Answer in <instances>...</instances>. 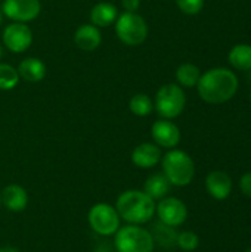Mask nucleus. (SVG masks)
Wrapping results in <instances>:
<instances>
[{
	"instance_id": "f257e3e1",
	"label": "nucleus",
	"mask_w": 251,
	"mask_h": 252,
	"mask_svg": "<svg viewBox=\"0 0 251 252\" xmlns=\"http://www.w3.org/2000/svg\"><path fill=\"white\" fill-rule=\"evenodd\" d=\"M238 77L228 68H212L200 77L197 84L200 97L210 105L231 100L238 92Z\"/></svg>"
},
{
	"instance_id": "f03ea898",
	"label": "nucleus",
	"mask_w": 251,
	"mask_h": 252,
	"mask_svg": "<svg viewBox=\"0 0 251 252\" xmlns=\"http://www.w3.org/2000/svg\"><path fill=\"white\" fill-rule=\"evenodd\" d=\"M155 201L143 190L129 189L120 193L115 201V210L121 220L129 224H145L155 216Z\"/></svg>"
},
{
	"instance_id": "7ed1b4c3",
	"label": "nucleus",
	"mask_w": 251,
	"mask_h": 252,
	"mask_svg": "<svg viewBox=\"0 0 251 252\" xmlns=\"http://www.w3.org/2000/svg\"><path fill=\"white\" fill-rule=\"evenodd\" d=\"M163 174L167 177L172 186L183 188L188 186L195 176V164L192 158L179 149H170L161 157Z\"/></svg>"
},
{
	"instance_id": "20e7f679",
	"label": "nucleus",
	"mask_w": 251,
	"mask_h": 252,
	"mask_svg": "<svg viewBox=\"0 0 251 252\" xmlns=\"http://www.w3.org/2000/svg\"><path fill=\"white\" fill-rule=\"evenodd\" d=\"M114 247L117 252H154L155 242L148 229L138 224H127L114 235Z\"/></svg>"
},
{
	"instance_id": "39448f33",
	"label": "nucleus",
	"mask_w": 251,
	"mask_h": 252,
	"mask_svg": "<svg viewBox=\"0 0 251 252\" xmlns=\"http://www.w3.org/2000/svg\"><path fill=\"white\" fill-rule=\"evenodd\" d=\"M186 105V96L179 84L169 83L160 87L155 96L154 108L157 114L164 120H173L179 117Z\"/></svg>"
},
{
	"instance_id": "423d86ee",
	"label": "nucleus",
	"mask_w": 251,
	"mask_h": 252,
	"mask_svg": "<svg viewBox=\"0 0 251 252\" xmlns=\"http://www.w3.org/2000/svg\"><path fill=\"white\" fill-rule=\"evenodd\" d=\"M87 221L90 229L102 238L114 236L121 227V219L115 207L107 202H98L92 205L87 214Z\"/></svg>"
},
{
	"instance_id": "0eeeda50",
	"label": "nucleus",
	"mask_w": 251,
	"mask_h": 252,
	"mask_svg": "<svg viewBox=\"0 0 251 252\" xmlns=\"http://www.w3.org/2000/svg\"><path fill=\"white\" fill-rule=\"evenodd\" d=\"M114 24L117 37L127 46H139L148 37L146 21L136 12H123Z\"/></svg>"
},
{
	"instance_id": "6e6552de",
	"label": "nucleus",
	"mask_w": 251,
	"mask_h": 252,
	"mask_svg": "<svg viewBox=\"0 0 251 252\" xmlns=\"http://www.w3.org/2000/svg\"><path fill=\"white\" fill-rule=\"evenodd\" d=\"M155 214L158 221L170 227L182 226L188 219V208L183 201L175 196H166L155 205Z\"/></svg>"
},
{
	"instance_id": "1a4fd4ad",
	"label": "nucleus",
	"mask_w": 251,
	"mask_h": 252,
	"mask_svg": "<svg viewBox=\"0 0 251 252\" xmlns=\"http://www.w3.org/2000/svg\"><path fill=\"white\" fill-rule=\"evenodd\" d=\"M40 0H4L1 13L13 22H30L40 15Z\"/></svg>"
},
{
	"instance_id": "9d476101",
	"label": "nucleus",
	"mask_w": 251,
	"mask_h": 252,
	"mask_svg": "<svg viewBox=\"0 0 251 252\" xmlns=\"http://www.w3.org/2000/svg\"><path fill=\"white\" fill-rule=\"evenodd\" d=\"M3 44L13 53L25 52L33 43V32L30 27L24 22L9 24L3 30Z\"/></svg>"
},
{
	"instance_id": "9b49d317",
	"label": "nucleus",
	"mask_w": 251,
	"mask_h": 252,
	"mask_svg": "<svg viewBox=\"0 0 251 252\" xmlns=\"http://www.w3.org/2000/svg\"><path fill=\"white\" fill-rule=\"evenodd\" d=\"M151 137L157 146L175 149L180 142V130L172 120H158L151 127Z\"/></svg>"
},
{
	"instance_id": "f8f14e48",
	"label": "nucleus",
	"mask_w": 251,
	"mask_h": 252,
	"mask_svg": "<svg viewBox=\"0 0 251 252\" xmlns=\"http://www.w3.org/2000/svg\"><path fill=\"white\" fill-rule=\"evenodd\" d=\"M206 189L215 199L223 201L232 192V179L226 171L215 170L206 177Z\"/></svg>"
},
{
	"instance_id": "ddd939ff",
	"label": "nucleus",
	"mask_w": 251,
	"mask_h": 252,
	"mask_svg": "<svg viewBox=\"0 0 251 252\" xmlns=\"http://www.w3.org/2000/svg\"><path fill=\"white\" fill-rule=\"evenodd\" d=\"M161 161V149L155 143L143 142L132 152V162L138 168H152Z\"/></svg>"
},
{
	"instance_id": "4468645a",
	"label": "nucleus",
	"mask_w": 251,
	"mask_h": 252,
	"mask_svg": "<svg viewBox=\"0 0 251 252\" xmlns=\"http://www.w3.org/2000/svg\"><path fill=\"white\" fill-rule=\"evenodd\" d=\"M1 205L12 213H21L28 205V192L19 185H7L1 190Z\"/></svg>"
},
{
	"instance_id": "2eb2a0df",
	"label": "nucleus",
	"mask_w": 251,
	"mask_h": 252,
	"mask_svg": "<svg viewBox=\"0 0 251 252\" xmlns=\"http://www.w3.org/2000/svg\"><path fill=\"white\" fill-rule=\"evenodd\" d=\"M102 41V34L98 27L93 24H83L77 28L74 34V43L78 49L92 52L96 50L101 46Z\"/></svg>"
},
{
	"instance_id": "dca6fc26",
	"label": "nucleus",
	"mask_w": 251,
	"mask_h": 252,
	"mask_svg": "<svg viewBox=\"0 0 251 252\" xmlns=\"http://www.w3.org/2000/svg\"><path fill=\"white\" fill-rule=\"evenodd\" d=\"M16 71L19 78L25 80L27 83H38L46 77V65L37 58H27L21 61Z\"/></svg>"
},
{
	"instance_id": "f3484780",
	"label": "nucleus",
	"mask_w": 251,
	"mask_h": 252,
	"mask_svg": "<svg viewBox=\"0 0 251 252\" xmlns=\"http://www.w3.org/2000/svg\"><path fill=\"white\" fill-rule=\"evenodd\" d=\"M117 18H118V9L108 1L96 3L90 10V22L98 28L114 24Z\"/></svg>"
},
{
	"instance_id": "a211bd4d",
	"label": "nucleus",
	"mask_w": 251,
	"mask_h": 252,
	"mask_svg": "<svg viewBox=\"0 0 251 252\" xmlns=\"http://www.w3.org/2000/svg\"><path fill=\"white\" fill-rule=\"evenodd\" d=\"M170 189H172V185L164 174H152L151 177L146 179L143 185V192L148 196H151L154 201H160L166 198Z\"/></svg>"
},
{
	"instance_id": "6ab92c4d",
	"label": "nucleus",
	"mask_w": 251,
	"mask_h": 252,
	"mask_svg": "<svg viewBox=\"0 0 251 252\" xmlns=\"http://www.w3.org/2000/svg\"><path fill=\"white\" fill-rule=\"evenodd\" d=\"M228 61L232 68L238 71H250L251 69V44H235L228 55Z\"/></svg>"
},
{
	"instance_id": "aec40b11",
	"label": "nucleus",
	"mask_w": 251,
	"mask_h": 252,
	"mask_svg": "<svg viewBox=\"0 0 251 252\" xmlns=\"http://www.w3.org/2000/svg\"><path fill=\"white\" fill-rule=\"evenodd\" d=\"M149 232L152 235L155 245H160L163 248H172L173 245H176L178 233H176L175 227L166 226L161 221H158L157 224L152 226V230H149Z\"/></svg>"
},
{
	"instance_id": "412c9836",
	"label": "nucleus",
	"mask_w": 251,
	"mask_h": 252,
	"mask_svg": "<svg viewBox=\"0 0 251 252\" xmlns=\"http://www.w3.org/2000/svg\"><path fill=\"white\" fill-rule=\"evenodd\" d=\"M201 71L194 63H182L176 69V80L180 87H195L200 81Z\"/></svg>"
},
{
	"instance_id": "4be33fe9",
	"label": "nucleus",
	"mask_w": 251,
	"mask_h": 252,
	"mask_svg": "<svg viewBox=\"0 0 251 252\" xmlns=\"http://www.w3.org/2000/svg\"><path fill=\"white\" fill-rule=\"evenodd\" d=\"M129 109L136 117H146L154 111V102L148 94L138 93L129 100Z\"/></svg>"
},
{
	"instance_id": "5701e85b",
	"label": "nucleus",
	"mask_w": 251,
	"mask_h": 252,
	"mask_svg": "<svg viewBox=\"0 0 251 252\" xmlns=\"http://www.w3.org/2000/svg\"><path fill=\"white\" fill-rule=\"evenodd\" d=\"M16 68L9 63H0V90H12L19 83Z\"/></svg>"
},
{
	"instance_id": "b1692460",
	"label": "nucleus",
	"mask_w": 251,
	"mask_h": 252,
	"mask_svg": "<svg viewBox=\"0 0 251 252\" xmlns=\"http://www.w3.org/2000/svg\"><path fill=\"white\" fill-rule=\"evenodd\" d=\"M176 245L183 250V251H195L200 245V238L197 233L191 232V230H185L178 233V239H176Z\"/></svg>"
},
{
	"instance_id": "393cba45",
	"label": "nucleus",
	"mask_w": 251,
	"mask_h": 252,
	"mask_svg": "<svg viewBox=\"0 0 251 252\" xmlns=\"http://www.w3.org/2000/svg\"><path fill=\"white\" fill-rule=\"evenodd\" d=\"M178 7L185 15H197L204 7V0H176Z\"/></svg>"
},
{
	"instance_id": "a878e982",
	"label": "nucleus",
	"mask_w": 251,
	"mask_h": 252,
	"mask_svg": "<svg viewBox=\"0 0 251 252\" xmlns=\"http://www.w3.org/2000/svg\"><path fill=\"white\" fill-rule=\"evenodd\" d=\"M240 189H241V192L246 196L251 198V171L250 173H246L244 176H241V179H240Z\"/></svg>"
},
{
	"instance_id": "bb28decb",
	"label": "nucleus",
	"mask_w": 251,
	"mask_h": 252,
	"mask_svg": "<svg viewBox=\"0 0 251 252\" xmlns=\"http://www.w3.org/2000/svg\"><path fill=\"white\" fill-rule=\"evenodd\" d=\"M123 9L126 12H138V9L141 7V0H121Z\"/></svg>"
},
{
	"instance_id": "cd10ccee",
	"label": "nucleus",
	"mask_w": 251,
	"mask_h": 252,
	"mask_svg": "<svg viewBox=\"0 0 251 252\" xmlns=\"http://www.w3.org/2000/svg\"><path fill=\"white\" fill-rule=\"evenodd\" d=\"M95 252H117V250H115L114 244L109 245V244H107V242H102V244H99V245L96 247Z\"/></svg>"
},
{
	"instance_id": "c85d7f7f",
	"label": "nucleus",
	"mask_w": 251,
	"mask_h": 252,
	"mask_svg": "<svg viewBox=\"0 0 251 252\" xmlns=\"http://www.w3.org/2000/svg\"><path fill=\"white\" fill-rule=\"evenodd\" d=\"M0 252H19L16 248L13 247H4V248H0Z\"/></svg>"
},
{
	"instance_id": "c756f323",
	"label": "nucleus",
	"mask_w": 251,
	"mask_h": 252,
	"mask_svg": "<svg viewBox=\"0 0 251 252\" xmlns=\"http://www.w3.org/2000/svg\"><path fill=\"white\" fill-rule=\"evenodd\" d=\"M1 22H3V15H1V10H0V27H1Z\"/></svg>"
},
{
	"instance_id": "7c9ffc66",
	"label": "nucleus",
	"mask_w": 251,
	"mask_h": 252,
	"mask_svg": "<svg viewBox=\"0 0 251 252\" xmlns=\"http://www.w3.org/2000/svg\"><path fill=\"white\" fill-rule=\"evenodd\" d=\"M0 208H1V190H0Z\"/></svg>"
},
{
	"instance_id": "2f4dec72",
	"label": "nucleus",
	"mask_w": 251,
	"mask_h": 252,
	"mask_svg": "<svg viewBox=\"0 0 251 252\" xmlns=\"http://www.w3.org/2000/svg\"><path fill=\"white\" fill-rule=\"evenodd\" d=\"M0 58H1V46H0Z\"/></svg>"
},
{
	"instance_id": "473e14b6",
	"label": "nucleus",
	"mask_w": 251,
	"mask_h": 252,
	"mask_svg": "<svg viewBox=\"0 0 251 252\" xmlns=\"http://www.w3.org/2000/svg\"><path fill=\"white\" fill-rule=\"evenodd\" d=\"M250 102H251V87H250Z\"/></svg>"
},
{
	"instance_id": "72a5a7b5",
	"label": "nucleus",
	"mask_w": 251,
	"mask_h": 252,
	"mask_svg": "<svg viewBox=\"0 0 251 252\" xmlns=\"http://www.w3.org/2000/svg\"><path fill=\"white\" fill-rule=\"evenodd\" d=\"M247 252H251V248H250V250H247Z\"/></svg>"
}]
</instances>
